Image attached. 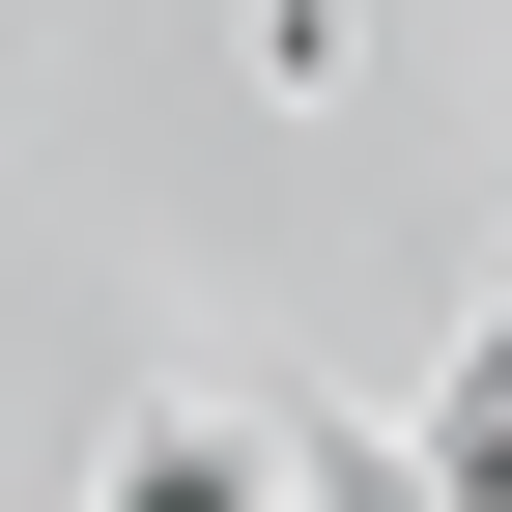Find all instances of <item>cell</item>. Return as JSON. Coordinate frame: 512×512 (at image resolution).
Returning <instances> with one entry per match:
<instances>
[{
	"label": "cell",
	"instance_id": "6da1fadb",
	"mask_svg": "<svg viewBox=\"0 0 512 512\" xmlns=\"http://www.w3.org/2000/svg\"><path fill=\"white\" fill-rule=\"evenodd\" d=\"M114 512H256V484H228V456H143V484H114Z\"/></svg>",
	"mask_w": 512,
	"mask_h": 512
}]
</instances>
